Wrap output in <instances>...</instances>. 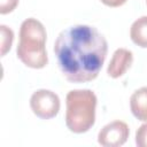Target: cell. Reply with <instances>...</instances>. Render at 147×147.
Segmentation results:
<instances>
[{
	"label": "cell",
	"instance_id": "obj_1",
	"mask_svg": "<svg viewBox=\"0 0 147 147\" xmlns=\"http://www.w3.org/2000/svg\"><path fill=\"white\" fill-rule=\"evenodd\" d=\"M54 53L67 80L87 83L99 76L108 53V42L95 26L77 24L59 33Z\"/></svg>",
	"mask_w": 147,
	"mask_h": 147
},
{
	"label": "cell",
	"instance_id": "obj_8",
	"mask_svg": "<svg viewBox=\"0 0 147 147\" xmlns=\"http://www.w3.org/2000/svg\"><path fill=\"white\" fill-rule=\"evenodd\" d=\"M130 38L137 46L147 48V16L137 18L130 28Z\"/></svg>",
	"mask_w": 147,
	"mask_h": 147
},
{
	"label": "cell",
	"instance_id": "obj_11",
	"mask_svg": "<svg viewBox=\"0 0 147 147\" xmlns=\"http://www.w3.org/2000/svg\"><path fill=\"white\" fill-rule=\"evenodd\" d=\"M18 5V0H0V14L6 15L11 13Z\"/></svg>",
	"mask_w": 147,
	"mask_h": 147
},
{
	"label": "cell",
	"instance_id": "obj_7",
	"mask_svg": "<svg viewBox=\"0 0 147 147\" xmlns=\"http://www.w3.org/2000/svg\"><path fill=\"white\" fill-rule=\"evenodd\" d=\"M130 109L137 119L147 122V86H142L132 93Z\"/></svg>",
	"mask_w": 147,
	"mask_h": 147
},
{
	"label": "cell",
	"instance_id": "obj_12",
	"mask_svg": "<svg viewBox=\"0 0 147 147\" xmlns=\"http://www.w3.org/2000/svg\"><path fill=\"white\" fill-rule=\"evenodd\" d=\"M100 1L108 7H119L123 6L127 0H100Z\"/></svg>",
	"mask_w": 147,
	"mask_h": 147
},
{
	"label": "cell",
	"instance_id": "obj_4",
	"mask_svg": "<svg viewBox=\"0 0 147 147\" xmlns=\"http://www.w3.org/2000/svg\"><path fill=\"white\" fill-rule=\"evenodd\" d=\"M30 107L37 117L41 119H51L59 114L61 102L55 92L41 88L32 93L30 98Z\"/></svg>",
	"mask_w": 147,
	"mask_h": 147
},
{
	"label": "cell",
	"instance_id": "obj_10",
	"mask_svg": "<svg viewBox=\"0 0 147 147\" xmlns=\"http://www.w3.org/2000/svg\"><path fill=\"white\" fill-rule=\"evenodd\" d=\"M136 144L138 147H147V122L136 131Z\"/></svg>",
	"mask_w": 147,
	"mask_h": 147
},
{
	"label": "cell",
	"instance_id": "obj_2",
	"mask_svg": "<svg viewBox=\"0 0 147 147\" xmlns=\"http://www.w3.org/2000/svg\"><path fill=\"white\" fill-rule=\"evenodd\" d=\"M46 38V29L40 21L29 17L22 22L16 55L23 64L32 69H42L47 65Z\"/></svg>",
	"mask_w": 147,
	"mask_h": 147
},
{
	"label": "cell",
	"instance_id": "obj_13",
	"mask_svg": "<svg viewBox=\"0 0 147 147\" xmlns=\"http://www.w3.org/2000/svg\"><path fill=\"white\" fill-rule=\"evenodd\" d=\"M146 3H147V0H146Z\"/></svg>",
	"mask_w": 147,
	"mask_h": 147
},
{
	"label": "cell",
	"instance_id": "obj_5",
	"mask_svg": "<svg viewBox=\"0 0 147 147\" xmlns=\"http://www.w3.org/2000/svg\"><path fill=\"white\" fill-rule=\"evenodd\" d=\"M129 134L130 129L125 122L113 121L100 130L98 142L103 147H118L126 142Z\"/></svg>",
	"mask_w": 147,
	"mask_h": 147
},
{
	"label": "cell",
	"instance_id": "obj_6",
	"mask_svg": "<svg viewBox=\"0 0 147 147\" xmlns=\"http://www.w3.org/2000/svg\"><path fill=\"white\" fill-rule=\"evenodd\" d=\"M133 63V53L127 48H117L107 68V74L109 77L116 79L125 75V72L131 68Z\"/></svg>",
	"mask_w": 147,
	"mask_h": 147
},
{
	"label": "cell",
	"instance_id": "obj_9",
	"mask_svg": "<svg viewBox=\"0 0 147 147\" xmlns=\"http://www.w3.org/2000/svg\"><path fill=\"white\" fill-rule=\"evenodd\" d=\"M0 36H1L0 37V55L5 56L11 48V45L14 41V32L9 26L1 24Z\"/></svg>",
	"mask_w": 147,
	"mask_h": 147
},
{
	"label": "cell",
	"instance_id": "obj_3",
	"mask_svg": "<svg viewBox=\"0 0 147 147\" xmlns=\"http://www.w3.org/2000/svg\"><path fill=\"white\" fill-rule=\"evenodd\" d=\"M96 95L91 90H72L65 96V125L74 133H85L95 123Z\"/></svg>",
	"mask_w": 147,
	"mask_h": 147
}]
</instances>
